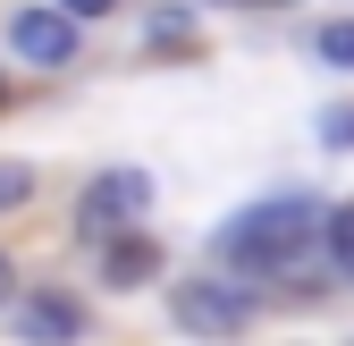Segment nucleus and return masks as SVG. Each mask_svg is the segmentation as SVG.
Wrapping results in <instances>:
<instances>
[{
	"label": "nucleus",
	"mask_w": 354,
	"mask_h": 346,
	"mask_svg": "<svg viewBox=\"0 0 354 346\" xmlns=\"http://www.w3.org/2000/svg\"><path fill=\"white\" fill-rule=\"evenodd\" d=\"M211 9H287V0H211Z\"/></svg>",
	"instance_id": "obj_12"
},
{
	"label": "nucleus",
	"mask_w": 354,
	"mask_h": 346,
	"mask_svg": "<svg viewBox=\"0 0 354 346\" xmlns=\"http://www.w3.org/2000/svg\"><path fill=\"white\" fill-rule=\"evenodd\" d=\"M321 228H329V220H321V203H304V194L253 203V211H236V220L219 228V262H228V271H287Z\"/></svg>",
	"instance_id": "obj_1"
},
{
	"label": "nucleus",
	"mask_w": 354,
	"mask_h": 346,
	"mask_svg": "<svg viewBox=\"0 0 354 346\" xmlns=\"http://www.w3.org/2000/svg\"><path fill=\"white\" fill-rule=\"evenodd\" d=\"M102 271H110V287H144V279L160 271V253H152V237H127V228H118V237H110V262H102Z\"/></svg>",
	"instance_id": "obj_6"
},
{
	"label": "nucleus",
	"mask_w": 354,
	"mask_h": 346,
	"mask_svg": "<svg viewBox=\"0 0 354 346\" xmlns=\"http://www.w3.org/2000/svg\"><path fill=\"white\" fill-rule=\"evenodd\" d=\"M17 329H26V338H84V304L42 287V295H26V304H17Z\"/></svg>",
	"instance_id": "obj_5"
},
{
	"label": "nucleus",
	"mask_w": 354,
	"mask_h": 346,
	"mask_svg": "<svg viewBox=\"0 0 354 346\" xmlns=\"http://www.w3.org/2000/svg\"><path fill=\"white\" fill-rule=\"evenodd\" d=\"M321 136H329V144H354V102H346V110H329V118H321Z\"/></svg>",
	"instance_id": "obj_10"
},
{
	"label": "nucleus",
	"mask_w": 354,
	"mask_h": 346,
	"mask_svg": "<svg viewBox=\"0 0 354 346\" xmlns=\"http://www.w3.org/2000/svg\"><path fill=\"white\" fill-rule=\"evenodd\" d=\"M26 194H34V169L26 161H0V211H17Z\"/></svg>",
	"instance_id": "obj_9"
},
{
	"label": "nucleus",
	"mask_w": 354,
	"mask_h": 346,
	"mask_svg": "<svg viewBox=\"0 0 354 346\" xmlns=\"http://www.w3.org/2000/svg\"><path fill=\"white\" fill-rule=\"evenodd\" d=\"M152 203V186L136 178V169H110V178H93V186H84V203H76V228L84 237H118V228H136V211Z\"/></svg>",
	"instance_id": "obj_3"
},
{
	"label": "nucleus",
	"mask_w": 354,
	"mask_h": 346,
	"mask_svg": "<svg viewBox=\"0 0 354 346\" xmlns=\"http://www.w3.org/2000/svg\"><path fill=\"white\" fill-rule=\"evenodd\" d=\"M313 42H321V60H329V68H354V17H329Z\"/></svg>",
	"instance_id": "obj_7"
},
{
	"label": "nucleus",
	"mask_w": 354,
	"mask_h": 346,
	"mask_svg": "<svg viewBox=\"0 0 354 346\" xmlns=\"http://www.w3.org/2000/svg\"><path fill=\"white\" fill-rule=\"evenodd\" d=\"M59 9H68V17H110L118 0H59Z\"/></svg>",
	"instance_id": "obj_11"
},
{
	"label": "nucleus",
	"mask_w": 354,
	"mask_h": 346,
	"mask_svg": "<svg viewBox=\"0 0 354 346\" xmlns=\"http://www.w3.org/2000/svg\"><path fill=\"white\" fill-rule=\"evenodd\" d=\"M76 26L84 17H68L59 0H51V9H17L9 42H17V60H34V68H68L76 60Z\"/></svg>",
	"instance_id": "obj_4"
},
{
	"label": "nucleus",
	"mask_w": 354,
	"mask_h": 346,
	"mask_svg": "<svg viewBox=\"0 0 354 346\" xmlns=\"http://www.w3.org/2000/svg\"><path fill=\"white\" fill-rule=\"evenodd\" d=\"M329 253H337V271L354 279V203H346V211H329Z\"/></svg>",
	"instance_id": "obj_8"
},
{
	"label": "nucleus",
	"mask_w": 354,
	"mask_h": 346,
	"mask_svg": "<svg viewBox=\"0 0 354 346\" xmlns=\"http://www.w3.org/2000/svg\"><path fill=\"white\" fill-rule=\"evenodd\" d=\"M169 313H177V329H194V338H236L253 321V295L236 279H186L169 295Z\"/></svg>",
	"instance_id": "obj_2"
},
{
	"label": "nucleus",
	"mask_w": 354,
	"mask_h": 346,
	"mask_svg": "<svg viewBox=\"0 0 354 346\" xmlns=\"http://www.w3.org/2000/svg\"><path fill=\"white\" fill-rule=\"evenodd\" d=\"M9 295H17V271H9V253H0V304H9Z\"/></svg>",
	"instance_id": "obj_13"
}]
</instances>
